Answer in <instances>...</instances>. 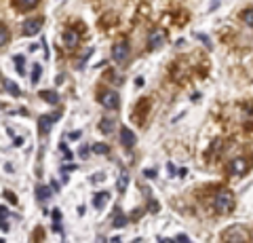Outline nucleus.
Returning <instances> with one entry per match:
<instances>
[{
  "label": "nucleus",
  "mask_w": 253,
  "mask_h": 243,
  "mask_svg": "<svg viewBox=\"0 0 253 243\" xmlns=\"http://www.w3.org/2000/svg\"><path fill=\"white\" fill-rule=\"evenodd\" d=\"M78 43H81V34H78L74 28H70L63 32V45H66V49H70V51L76 49Z\"/></svg>",
  "instance_id": "obj_8"
},
{
  "label": "nucleus",
  "mask_w": 253,
  "mask_h": 243,
  "mask_svg": "<svg viewBox=\"0 0 253 243\" xmlns=\"http://www.w3.org/2000/svg\"><path fill=\"white\" fill-rule=\"evenodd\" d=\"M4 89L9 91L13 97H19V96H21V89L17 87V83H15V81H9V78H4Z\"/></svg>",
  "instance_id": "obj_15"
},
{
  "label": "nucleus",
  "mask_w": 253,
  "mask_h": 243,
  "mask_svg": "<svg viewBox=\"0 0 253 243\" xmlns=\"http://www.w3.org/2000/svg\"><path fill=\"white\" fill-rule=\"evenodd\" d=\"M243 21L247 23V26H253V6H251V9H247V11L243 13Z\"/></svg>",
  "instance_id": "obj_23"
},
{
  "label": "nucleus",
  "mask_w": 253,
  "mask_h": 243,
  "mask_svg": "<svg viewBox=\"0 0 253 243\" xmlns=\"http://www.w3.org/2000/svg\"><path fill=\"white\" fill-rule=\"evenodd\" d=\"M196 38L207 45V49H213V45H211V41H209V36H207V34H196Z\"/></svg>",
  "instance_id": "obj_24"
},
{
  "label": "nucleus",
  "mask_w": 253,
  "mask_h": 243,
  "mask_svg": "<svg viewBox=\"0 0 253 243\" xmlns=\"http://www.w3.org/2000/svg\"><path fill=\"white\" fill-rule=\"evenodd\" d=\"M41 30H42V17H34V19L23 21L21 32H23V36H36Z\"/></svg>",
  "instance_id": "obj_7"
},
{
  "label": "nucleus",
  "mask_w": 253,
  "mask_h": 243,
  "mask_svg": "<svg viewBox=\"0 0 253 243\" xmlns=\"http://www.w3.org/2000/svg\"><path fill=\"white\" fill-rule=\"evenodd\" d=\"M249 169V161L245 159V156H239V159H232L230 161V167H228V171H230V176H245Z\"/></svg>",
  "instance_id": "obj_6"
},
{
  "label": "nucleus",
  "mask_w": 253,
  "mask_h": 243,
  "mask_svg": "<svg viewBox=\"0 0 253 243\" xmlns=\"http://www.w3.org/2000/svg\"><path fill=\"white\" fill-rule=\"evenodd\" d=\"M6 214H9V209H6L4 205H0V220H4Z\"/></svg>",
  "instance_id": "obj_29"
},
{
  "label": "nucleus",
  "mask_w": 253,
  "mask_h": 243,
  "mask_svg": "<svg viewBox=\"0 0 253 243\" xmlns=\"http://www.w3.org/2000/svg\"><path fill=\"white\" fill-rule=\"evenodd\" d=\"M167 171H169L171 176H175V174H177V169H175V165H173V163H169V165H167Z\"/></svg>",
  "instance_id": "obj_31"
},
{
  "label": "nucleus",
  "mask_w": 253,
  "mask_h": 243,
  "mask_svg": "<svg viewBox=\"0 0 253 243\" xmlns=\"http://www.w3.org/2000/svg\"><path fill=\"white\" fill-rule=\"evenodd\" d=\"M126 186H129V174H126V171H121V178H118V182H116L118 193H125Z\"/></svg>",
  "instance_id": "obj_17"
},
{
  "label": "nucleus",
  "mask_w": 253,
  "mask_h": 243,
  "mask_svg": "<svg viewBox=\"0 0 253 243\" xmlns=\"http://www.w3.org/2000/svg\"><path fill=\"white\" fill-rule=\"evenodd\" d=\"M4 197H6V199H9L11 203H17V197H15V194H13L11 191H4Z\"/></svg>",
  "instance_id": "obj_26"
},
{
  "label": "nucleus",
  "mask_w": 253,
  "mask_h": 243,
  "mask_svg": "<svg viewBox=\"0 0 253 243\" xmlns=\"http://www.w3.org/2000/svg\"><path fill=\"white\" fill-rule=\"evenodd\" d=\"M135 133H133L129 127H121V144L125 146V148H133L135 146Z\"/></svg>",
  "instance_id": "obj_10"
},
{
  "label": "nucleus",
  "mask_w": 253,
  "mask_h": 243,
  "mask_svg": "<svg viewBox=\"0 0 253 243\" xmlns=\"http://www.w3.org/2000/svg\"><path fill=\"white\" fill-rule=\"evenodd\" d=\"M53 197V191H51V186H44V184H38L36 186V199L44 203V201H49Z\"/></svg>",
  "instance_id": "obj_11"
},
{
  "label": "nucleus",
  "mask_w": 253,
  "mask_h": 243,
  "mask_svg": "<svg viewBox=\"0 0 253 243\" xmlns=\"http://www.w3.org/2000/svg\"><path fill=\"white\" fill-rule=\"evenodd\" d=\"M0 243H4V239H0Z\"/></svg>",
  "instance_id": "obj_37"
},
{
  "label": "nucleus",
  "mask_w": 253,
  "mask_h": 243,
  "mask_svg": "<svg viewBox=\"0 0 253 243\" xmlns=\"http://www.w3.org/2000/svg\"><path fill=\"white\" fill-rule=\"evenodd\" d=\"M213 207L219 214H230L234 209V194L232 191H228V188H219L215 193V197H213Z\"/></svg>",
  "instance_id": "obj_1"
},
{
  "label": "nucleus",
  "mask_w": 253,
  "mask_h": 243,
  "mask_svg": "<svg viewBox=\"0 0 253 243\" xmlns=\"http://www.w3.org/2000/svg\"><path fill=\"white\" fill-rule=\"evenodd\" d=\"M144 176H146V178H150V180L156 178V169H146V171H144Z\"/></svg>",
  "instance_id": "obj_28"
},
{
  "label": "nucleus",
  "mask_w": 253,
  "mask_h": 243,
  "mask_svg": "<svg viewBox=\"0 0 253 243\" xmlns=\"http://www.w3.org/2000/svg\"><path fill=\"white\" fill-rule=\"evenodd\" d=\"M68 138H70V140H78V138H81V131H72Z\"/></svg>",
  "instance_id": "obj_32"
},
{
  "label": "nucleus",
  "mask_w": 253,
  "mask_h": 243,
  "mask_svg": "<svg viewBox=\"0 0 253 243\" xmlns=\"http://www.w3.org/2000/svg\"><path fill=\"white\" fill-rule=\"evenodd\" d=\"M9 229H11V226H9V222H6V220H0V231L9 233Z\"/></svg>",
  "instance_id": "obj_27"
},
{
  "label": "nucleus",
  "mask_w": 253,
  "mask_h": 243,
  "mask_svg": "<svg viewBox=\"0 0 253 243\" xmlns=\"http://www.w3.org/2000/svg\"><path fill=\"white\" fill-rule=\"evenodd\" d=\"M167 43V32H165L163 28H154L152 32H150V38H148V47H150V51H156V49H161V47Z\"/></svg>",
  "instance_id": "obj_4"
},
{
  "label": "nucleus",
  "mask_w": 253,
  "mask_h": 243,
  "mask_svg": "<svg viewBox=\"0 0 253 243\" xmlns=\"http://www.w3.org/2000/svg\"><path fill=\"white\" fill-rule=\"evenodd\" d=\"M41 74H42V66L34 64V68H32V85H36L38 81H41Z\"/></svg>",
  "instance_id": "obj_20"
},
{
  "label": "nucleus",
  "mask_w": 253,
  "mask_h": 243,
  "mask_svg": "<svg viewBox=\"0 0 253 243\" xmlns=\"http://www.w3.org/2000/svg\"><path fill=\"white\" fill-rule=\"evenodd\" d=\"M112 59L116 61L118 66H125L129 61V43L126 41H118L112 47Z\"/></svg>",
  "instance_id": "obj_3"
},
{
  "label": "nucleus",
  "mask_w": 253,
  "mask_h": 243,
  "mask_svg": "<svg viewBox=\"0 0 253 243\" xmlns=\"http://www.w3.org/2000/svg\"><path fill=\"white\" fill-rule=\"evenodd\" d=\"M41 99H44L46 104H59V93H55V91H51V89H44V91H41Z\"/></svg>",
  "instance_id": "obj_12"
},
{
  "label": "nucleus",
  "mask_w": 253,
  "mask_h": 243,
  "mask_svg": "<svg viewBox=\"0 0 253 243\" xmlns=\"http://www.w3.org/2000/svg\"><path fill=\"white\" fill-rule=\"evenodd\" d=\"M23 144V138H15V144L13 146H21Z\"/></svg>",
  "instance_id": "obj_34"
},
{
  "label": "nucleus",
  "mask_w": 253,
  "mask_h": 243,
  "mask_svg": "<svg viewBox=\"0 0 253 243\" xmlns=\"http://www.w3.org/2000/svg\"><path fill=\"white\" fill-rule=\"evenodd\" d=\"M104 180H106L104 174H95V176L91 178V182H93V184H97V182H104Z\"/></svg>",
  "instance_id": "obj_25"
},
{
  "label": "nucleus",
  "mask_w": 253,
  "mask_h": 243,
  "mask_svg": "<svg viewBox=\"0 0 253 243\" xmlns=\"http://www.w3.org/2000/svg\"><path fill=\"white\" fill-rule=\"evenodd\" d=\"M9 38H11L9 28H6L4 23H0V47H4L6 43H9Z\"/></svg>",
  "instance_id": "obj_18"
},
{
  "label": "nucleus",
  "mask_w": 253,
  "mask_h": 243,
  "mask_svg": "<svg viewBox=\"0 0 253 243\" xmlns=\"http://www.w3.org/2000/svg\"><path fill=\"white\" fill-rule=\"evenodd\" d=\"M108 199H110V193H95V197H93V205H95V209H101L108 203Z\"/></svg>",
  "instance_id": "obj_14"
},
{
  "label": "nucleus",
  "mask_w": 253,
  "mask_h": 243,
  "mask_svg": "<svg viewBox=\"0 0 253 243\" xmlns=\"http://www.w3.org/2000/svg\"><path fill=\"white\" fill-rule=\"evenodd\" d=\"M61 116V112H55V114H42L41 119H38V127H41V133H49L51 127H53V123L57 121Z\"/></svg>",
  "instance_id": "obj_9"
},
{
  "label": "nucleus",
  "mask_w": 253,
  "mask_h": 243,
  "mask_svg": "<svg viewBox=\"0 0 253 243\" xmlns=\"http://www.w3.org/2000/svg\"><path fill=\"white\" fill-rule=\"evenodd\" d=\"M125 224H126V216L123 214V211H118V214L114 216V226H116V229H123Z\"/></svg>",
  "instance_id": "obj_22"
},
{
  "label": "nucleus",
  "mask_w": 253,
  "mask_h": 243,
  "mask_svg": "<svg viewBox=\"0 0 253 243\" xmlns=\"http://www.w3.org/2000/svg\"><path fill=\"white\" fill-rule=\"evenodd\" d=\"M110 243H121V237H114V239L110 241Z\"/></svg>",
  "instance_id": "obj_36"
},
{
  "label": "nucleus",
  "mask_w": 253,
  "mask_h": 243,
  "mask_svg": "<svg viewBox=\"0 0 253 243\" xmlns=\"http://www.w3.org/2000/svg\"><path fill=\"white\" fill-rule=\"evenodd\" d=\"M99 131L106 133V136H108V133H112L114 131V121L112 119H101L99 121Z\"/></svg>",
  "instance_id": "obj_16"
},
{
  "label": "nucleus",
  "mask_w": 253,
  "mask_h": 243,
  "mask_svg": "<svg viewBox=\"0 0 253 243\" xmlns=\"http://www.w3.org/2000/svg\"><path fill=\"white\" fill-rule=\"evenodd\" d=\"M99 104L108 108V110H116L121 106V97H118L116 91H101L99 93Z\"/></svg>",
  "instance_id": "obj_5"
},
{
  "label": "nucleus",
  "mask_w": 253,
  "mask_h": 243,
  "mask_svg": "<svg viewBox=\"0 0 253 243\" xmlns=\"http://www.w3.org/2000/svg\"><path fill=\"white\" fill-rule=\"evenodd\" d=\"M86 152H89V148L83 146V148H81V156H86Z\"/></svg>",
  "instance_id": "obj_35"
},
{
  "label": "nucleus",
  "mask_w": 253,
  "mask_h": 243,
  "mask_svg": "<svg viewBox=\"0 0 253 243\" xmlns=\"http://www.w3.org/2000/svg\"><path fill=\"white\" fill-rule=\"evenodd\" d=\"M51 191H53V193H57V191H59V184H57V182H55V180H53V182H51Z\"/></svg>",
  "instance_id": "obj_33"
},
{
  "label": "nucleus",
  "mask_w": 253,
  "mask_h": 243,
  "mask_svg": "<svg viewBox=\"0 0 253 243\" xmlns=\"http://www.w3.org/2000/svg\"><path fill=\"white\" fill-rule=\"evenodd\" d=\"M53 220H55V222L61 220V211H59V209H53Z\"/></svg>",
  "instance_id": "obj_30"
},
{
  "label": "nucleus",
  "mask_w": 253,
  "mask_h": 243,
  "mask_svg": "<svg viewBox=\"0 0 253 243\" xmlns=\"http://www.w3.org/2000/svg\"><path fill=\"white\" fill-rule=\"evenodd\" d=\"M15 68H17V72L19 74H26V57L23 55H15Z\"/></svg>",
  "instance_id": "obj_19"
},
{
  "label": "nucleus",
  "mask_w": 253,
  "mask_h": 243,
  "mask_svg": "<svg viewBox=\"0 0 253 243\" xmlns=\"http://www.w3.org/2000/svg\"><path fill=\"white\" fill-rule=\"evenodd\" d=\"M221 241L224 243H247L249 241V233L243 229V226H230L221 235Z\"/></svg>",
  "instance_id": "obj_2"
},
{
  "label": "nucleus",
  "mask_w": 253,
  "mask_h": 243,
  "mask_svg": "<svg viewBox=\"0 0 253 243\" xmlns=\"http://www.w3.org/2000/svg\"><path fill=\"white\" fill-rule=\"evenodd\" d=\"M13 4L17 6V11H32L38 4V0H13Z\"/></svg>",
  "instance_id": "obj_13"
},
{
  "label": "nucleus",
  "mask_w": 253,
  "mask_h": 243,
  "mask_svg": "<svg viewBox=\"0 0 253 243\" xmlns=\"http://www.w3.org/2000/svg\"><path fill=\"white\" fill-rule=\"evenodd\" d=\"M91 150H93L95 154H108V152H110V146L99 142V144H93V146H91Z\"/></svg>",
  "instance_id": "obj_21"
}]
</instances>
